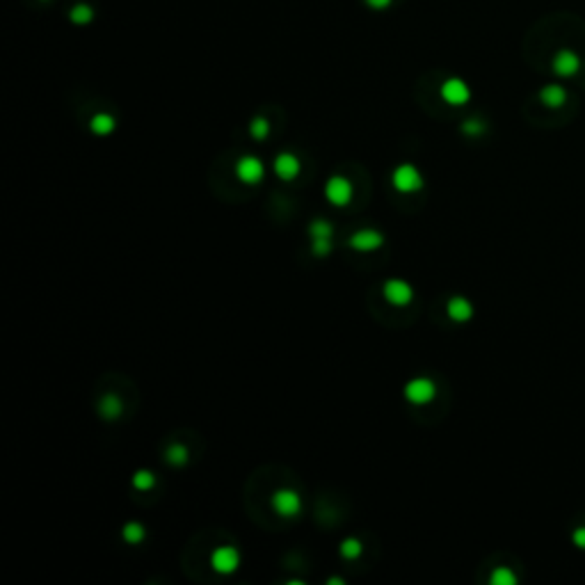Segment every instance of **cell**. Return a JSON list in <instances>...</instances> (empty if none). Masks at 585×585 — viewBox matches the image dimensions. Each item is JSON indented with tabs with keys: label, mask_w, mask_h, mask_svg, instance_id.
<instances>
[{
	"label": "cell",
	"mask_w": 585,
	"mask_h": 585,
	"mask_svg": "<svg viewBox=\"0 0 585 585\" xmlns=\"http://www.w3.org/2000/svg\"><path fill=\"white\" fill-rule=\"evenodd\" d=\"M391 183L398 192L402 194H409V192H416L423 187V176L421 171H418L411 162H402L398 167L393 169L391 174Z\"/></svg>",
	"instance_id": "cell-1"
},
{
	"label": "cell",
	"mask_w": 585,
	"mask_h": 585,
	"mask_svg": "<svg viewBox=\"0 0 585 585\" xmlns=\"http://www.w3.org/2000/svg\"><path fill=\"white\" fill-rule=\"evenodd\" d=\"M270 505L279 517H297L302 512V499H299V494L295 490H288V487H281V490H277L272 494V499H270Z\"/></svg>",
	"instance_id": "cell-2"
},
{
	"label": "cell",
	"mask_w": 585,
	"mask_h": 585,
	"mask_svg": "<svg viewBox=\"0 0 585 585\" xmlns=\"http://www.w3.org/2000/svg\"><path fill=\"white\" fill-rule=\"evenodd\" d=\"M236 176L245 185H259L266 176V165L257 156H243L236 162Z\"/></svg>",
	"instance_id": "cell-3"
},
{
	"label": "cell",
	"mask_w": 585,
	"mask_h": 585,
	"mask_svg": "<svg viewBox=\"0 0 585 585\" xmlns=\"http://www.w3.org/2000/svg\"><path fill=\"white\" fill-rule=\"evenodd\" d=\"M352 194H355V190H352V183L348 181L346 176H341V174H336V176H329L327 178V183H325V197L329 204H334V206H348L350 201H352Z\"/></svg>",
	"instance_id": "cell-4"
},
{
	"label": "cell",
	"mask_w": 585,
	"mask_h": 585,
	"mask_svg": "<svg viewBox=\"0 0 585 585\" xmlns=\"http://www.w3.org/2000/svg\"><path fill=\"white\" fill-rule=\"evenodd\" d=\"M437 396V387L430 378H414L405 384V398L411 405H427Z\"/></svg>",
	"instance_id": "cell-5"
},
{
	"label": "cell",
	"mask_w": 585,
	"mask_h": 585,
	"mask_svg": "<svg viewBox=\"0 0 585 585\" xmlns=\"http://www.w3.org/2000/svg\"><path fill=\"white\" fill-rule=\"evenodd\" d=\"M211 567L217 574H234L240 567V551L231 544L217 546L211 553Z\"/></svg>",
	"instance_id": "cell-6"
},
{
	"label": "cell",
	"mask_w": 585,
	"mask_h": 585,
	"mask_svg": "<svg viewBox=\"0 0 585 585\" xmlns=\"http://www.w3.org/2000/svg\"><path fill=\"white\" fill-rule=\"evenodd\" d=\"M551 69L560 78H572V76H576V73L581 71V57L576 55L574 50L562 48V50H558L556 55H553Z\"/></svg>",
	"instance_id": "cell-7"
},
{
	"label": "cell",
	"mask_w": 585,
	"mask_h": 585,
	"mask_svg": "<svg viewBox=\"0 0 585 585\" xmlns=\"http://www.w3.org/2000/svg\"><path fill=\"white\" fill-rule=\"evenodd\" d=\"M441 99L451 106H464L471 99V89L464 80L460 78H448L444 85H441Z\"/></svg>",
	"instance_id": "cell-8"
},
{
	"label": "cell",
	"mask_w": 585,
	"mask_h": 585,
	"mask_svg": "<svg viewBox=\"0 0 585 585\" xmlns=\"http://www.w3.org/2000/svg\"><path fill=\"white\" fill-rule=\"evenodd\" d=\"M382 292H384V297L396 306L409 304L411 297H414V288H411L405 279H389L384 286H382Z\"/></svg>",
	"instance_id": "cell-9"
},
{
	"label": "cell",
	"mask_w": 585,
	"mask_h": 585,
	"mask_svg": "<svg viewBox=\"0 0 585 585\" xmlns=\"http://www.w3.org/2000/svg\"><path fill=\"white\" fill-rule=\"evenodd\" d=\"M384 245V236L378 229H359L350 236V247L359 252H373Z\"/></svg>",
	"instance_id": "cell-10"
},
{
	"label": "cell",
	"mask_w": 585,
	"mask_h": 585,
	"mask_svg": "<svg viewBox=\"0 0 585 585\" xmlns=\"http://www.w3.org/2000/svg\"><path fill=\"white\" fill-rule=\"evenodd\" d=\"M299 169H302V162H299V158L295 154L284 151L275 158V171H277V176L284 178V181H292V178H297Z\"/></svg>",
	"instance_id": "cell-11"
},
{
	"label": "cell",
	"mask_w": 585,
	"mask_h": 585,
	"mask_svg": "<svg viewBox=\"0 0 585 585\" xmlns=\"http://www.w3.org/2000/svg\"><path fill=\"white\" fill-rule=\"evenodd\" d=\"M446 313H448V318L455 320V322H467V320H471V316H474V304H471L467 297L455 295V297L448 299Z\"/></svg>",
	"instance_id": "cell-12"
},
{
	"label": "cell",
	"mask_w": 585,
	"mask_h": 585,
	"mask_svg": "<svg viewBox=\"0 0 585 585\" xmlns=\"http://www.w3.org/2000/svg\"><path fill=\"white\" fill-rule=\"evenodd\" d=\"M539 101L544 103L546 108H562L567 103V89L558 85V82H551V85H544L539 89Z\"/></svg>",
	"instance_id": "cell-13"
},
{
	"label": "cell",
	"mask_w": 585,
	"mask_h": 585,
	"mask_svg": "<svg viewBox=\"0 0 585 585\" xmlns=\"http://www.w3.org/2000/svg\"><path fill=\"white\" fill-rule=\"evenodd\" d=\"M122 409H124V405H122V400H119L117 393H106L101 398V402H99L101 416L108 418V421H115V418L122 414Z\"/></svg>",
	"instance_id": "cell-14"
},
{
	"label": "cell",
	"mask_w": 585,
	"mask_h": 585,
	"mask_svg": "<svg viewBox=\"0 0 585 585\" xmlns=\"http://www.w3.org/2000/svg\"><path fill=\"white\" fill-rule=\"evenodd\" d=\"M115 117L108 115V112H99V115H94L92 119H89V129H92V133L96 135H110L112 131H115Z\"/></svg>",
	"instance_id": "cell-15"
},
{
	"label": "cell",
	"mask_w": 585,
	"mask_h": 585,
	"mask_svg": "<svg viewBox=\"0 0 585 585\" xmlns=\"http://www.w3.org/2000/svg\"><path fill=\"white\" fill-rule=\"evenodd\" d=\"M309 236H311V240H332L334 224L329 220H325V217H316V220L309 224Z\"/></svg>",
	"instance_id": "cell-16"
},
{
	"label": "cell",
	"mask_w": 585,
	"mask_h": 585,
	"mask_svg": "<svg viewBox=\"0 0 585 585\" xmlns=\"http://www.w3.org/2000/svg\"><path fill=\"white\" fill-rule=\"evenodd\" d=\"M165 457H167V462L171 464V467H183V464L187 462V457H190V453H187V448L183 444H171L167 451H165Z\"/></svg>",
	"instance_id": "cell-17"
},
{
	"label": "cell",
	"mask_w": 585,
	"mask_h": 585,
	"mask_svg": "<svg viewBox=\"0 0 585 585\" xmlns=\"http://www.w3.org/2000/svg\"><path fill=\"white\" fill-rule=\"evenodd\" d=\"M122 535H124V539H126L129 544H138V542H142V539H145L147 530H145V526H142L140 521H129V523H126V526L122 528Z\"/></svg>",
	"instance_id": "cell-18"
},
{
	"label": "cell",
	"mask_w": 585,
	"mask_h": 585,
	"mask_svg": "<svg viewBox=\"0 0 585 585\" xmlns=\"http://www.w3.org/2000/svg\"><path fill=\"white\" fill-rule=\"evenodd\" d=\"M154 485H156V476H154V471H149V469H140V471H135V476H133V487H135V490H140V492H149Z\"/></svg>",
	"instance_id": "cell-19"
},
{
	"label": "cell",
	"mask_w": 585,
	"mask_h": 585,
	"mask_svg": "<svg viewBox=\"0 0 585 585\" xmlns=\"http://www.w3.org/2000/svg\"><path fill=\"white\" fill-rule=\"evenodd\" d=\"M492 585H514L517 583V574L510 567H496L490 576Z\"/></svg>",
	"instance_id": "cell-20"
},
{
	"label": "cell",
	"mask_w": 585,
	"mask_h": 585,
	"mask_svg": "<svg viewBox=\"0 0 585 585\" xmlns=\"http://www.w3.org/2000/svg\"><path fill=\"white\" fill-rule=\"evenodd\" d=\"M341 556L346 560H355L362 556V542L357 537H348L341 542Z\"/></svg>",
	"instance_id": "cell-21"
},
{
	"label": "cell",
	"mask_w": 585,
	"mask_h": 585,
	"mask_svg": "<svg viewBox=\"0 0 585 585\" xmlns=\"http://www.w3.org/2000/svg\"><path fill=\"white\" fill-rule=\"evenodd\" d=\"M270 133V124L266 117H254L250 124V135L254 140H266Z\"/></svg>",
	"instance_id": "cell-22"
},
{
	"label": "cell",
	"mask_w": 585,
	"mask_h": 585,
	"mask_svg": "<svg viewBox=\"0 0 585 585\" xmlns=\"http://www.w3.org/2000/svg\"><path fill=\"white\" fill-rule=\"evenodd\" d=\"M94 19V12H92V7H87V5H76L71 10V21L73 24H89V21Z\"/></svg>",
	"instance_id": "cell-23"
},
{
	"label": "cell",
	"mask_w": 585,
	"mask_h": 585,
	"mask_svg": "<svg viewBox=\"0 0 585 585\" xmlns=\"http://www.w3.org/2000/svg\"><path fill=\"white\" fill-rule=\"evenodd\" d=\"M462 133H464V135H471V138H476V135H483V133H485V124L480 122V119H467V122L462 124Z\"/></svg>",
	"instance_id": "cell-24"
},
{
	"label": "cell",
	"mask_w": 585,
	"mask_h": 585,
	"mask_svg": "<svg viewBox=\"0 0 585 585\" xmlns=\"http://www.w3.org/2000/svg\"><path fill=\"white\" fill-rule=\"evenodd\" d=\"M572 542L579 546V549L585 551V526H579V528L572 532Z\"/></svg>",
	"instance_id": "cell-25"
},
{
	"label": "cell",
	"mask_w": 585,
	"mask_h": 585,
	"mask_svg": "<svg viewBox=\"0 0 585 585\" xmlns=\"http://www.w3.org/2000/svg\"><path fill=\"white\" fill-rule=\"evenodd\" d=\"M366 3H369L373 10H387V7L391 5V0H366Z\"/></svg>",
	"instance_id": "cell-26"
}]
</instances>
